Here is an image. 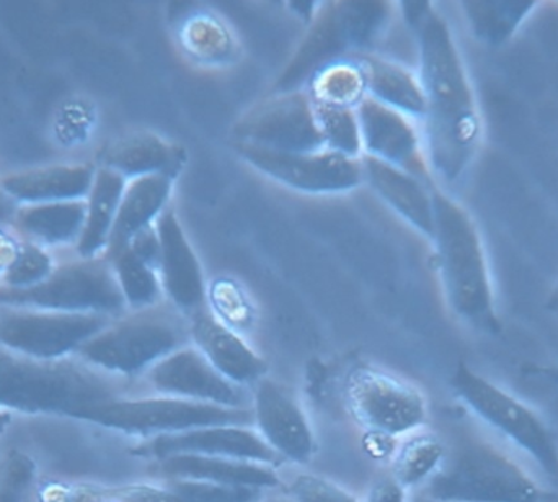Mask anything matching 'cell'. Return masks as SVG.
<instances>
[{
  "mask_svg": "<svg viewBox=\"0 0 558 502\" xmlns=\"http://www.w3.org/2000/svg\"><path fill=\"white\" fill-rule=\"evenodd\" d=\"M405 10L418 41L426 159L433 177L454 183L468 172L481 147V108L445 16L426 2L405 3Z\"/></svg>",
  "mask_w": 558,
  "mask_h": 502,
  "instance_id": "obj_1",
  "label": "cell"
},
{
  "mask_svg": "<svg viewBox=\"0 0 558 502\" xmlns=\"http://www.w3.org/2000/svg\"><path fill=\"white\" fill-rule=\"evenodd\" d=\"M123 396L120 376L77 357L38 360L0 347V409L77 418L84 409Z\"/></svg>",
  "mask_w": 558,
  "mask_h": 502,
  "instance_id": "obj_2",
  "label": "cell"
},
{
  "mask_svg": "<svg viewBox=\"0 0 558 502\" xmlns=\"http://www.w3.org/2000/svg\"><path fill=\"white\" fill-rule=\"evenodd\" d=\"M435 242L439 277L449 307L459 320L482 333L498 336L494 280L487 252L471 213L441 190L433 189Z\"/></svg>",
  "mask_w": 558,
  "mask_h": 502,
  "instance_id": "obj_3",
  "label": "cell"
},
{
  "mask_svg": "<svg viewBox=\"0 0 558 502\" xmlns=\"http://www.w3.org/2000/svg\"><path fill=\"white\" fill-rule=\"evenodd\" d=\"M438 502H546L539 481L497 441L464 432L436 474L418 488Z\"/></svg>",
  "mask_w": 558,
  "mask_h": 502,
  "instance_id": "obj_4",
  "label": "cell"
},
{
  "mask_svg": "<svg viewBox=\"0 0 558 502\" xmlns=\"http://www.w3.org/2000/svg\"><path fill=\"white\" fill-rule=\"evenodd\" d=\"M189 343V323L180 316V311L157 304L114 318L75 357L94 369L123 379L146 373Z\"/></svg>",
  "mask_w": 558,
  "mask_h": 502,
  "instance_id": "obj_5",
  "label": "cell"
},
{
  "mask_svg": "<svg viewBox=\"0 0 558 502\" xmlns=\"http://www.w3.org/2000/svg\"><path fill=\"white\" fill-rule=\"evenodd\" d=\"M451 389L495 438L521 452L541 474L558 480L556 434L531 406L462 362L454 370Z\"/></svg>",
  "mask_w": 558,
  "mask_h": 502,
  "instance_id": "obj_6",
  "label": "cell"
},
{
  "mask_svg": "<svg viewBox=\"0 0 558 502\" xmlns=\"http://www.w3.org/2000/svg\"><path fill=\"white\" fill-rule=\"evenodd\" d=\"M0 307L110 318L128 311L113 265L105 255L58 264L43 284L26 290L0 285Z\"/></svg>",
  "mask_w": 558,
  "mask_h": 502,
  "instance_id": "obj_7",
  "label": "cell"
},
{
  "mask_svg": "<svg viewBox=\"0 0 558 502\" xmlns=\"http://www.w3.org/2000/svg\"><path fill=\"white\" fill-rule=\"evenodd\" d=\"M78 421L92 422L101 428L124 434L156 438L162 434L192 431L209 426L254 425V411L248 408H225L208 403L190 402L173 396L154 398H121L100 403L84 409Z\"/></svg>",
  "mask_w": 558,
  "mask_h": 502,
  "instance_id": "obj_8",
  "label": "cell"
},
{
  "mask_svg": "<svg viewBox=\"0 0 558 502\" xmlns=\"http://www.w3.org/2000/svg\"><path fill=\"white\" fill-rule=\"evenodd\" d=\"M114 318L0 307V347L38 360L74 357Z\"/></svg>",
  "mask_w": 558,
  "mask_h": 502,
  "instance_id": "obj_9",
  "label": "cell"
},
{
  "mask_svg": "<svg viewBox=\"0 0 558 502\" xmlns=\"http://www.w3.org/2000/svg\"><path fill=\"white\" fill-rule=\"evenodd\" d=\"M347 402L354 419L377 434L402 435L425 425L428 408L415 386L371 366L353 367L347 376Z\"/></svg>",
  "mask_w": 558,
  "mask_h": 502,
  "instance_id": "obj_10",
  "label": "cell"
},
{
  "mask_svg": "<svg viewBox=\"0 0 558 502\" xmlns=\"http://www.w3.org/2000/svg\"><path fill=\"white\" fill-rule=\"evenodd\" d=\"M235 150L252 167L298 192L341 193L363 182L361 157L353 159L328 150L278 153L245 143L235 144Z\"/></svg>",
  "mask_w": 558,
  "mask_h": 502,
  "instance_id": "obj_11",
  "label": "cell"
},
{
  "mask_svg": "<svg viewBox=\"0 0 558 502\" xmlns=\"http://www.w3.org/2000/svg\"><path fill=\"white\" fill-rule=\"evenodd\" d=\"M238 143L278 153H314L325 150L315 104L307 91L281 95L252 108L235 127Z\"/></svg>",
  "mask_w": 558,
  "mask_h": 502,
  "instance_id": "obj_12",
  "label": "cell"
},
{
  "mask_svg": "<svg viewBox=\"0 0 558 502\" xmlns=\"http://www.w3.org/2000/svg\"><path fill=\"white\" fill-rule=\"evenodd\" d=\"M363 154L405 170L433 187L425 143L413 118L367 97L356 108Z\"/></svg>",
  "mask_w": 558,
  "mask_h": 502,
  "instance_id": "obj_13",
  "label": "cell"
},
{
  "mask_svg": "<svg viewBox=\"0 0 558 502\" xmlns=\"http://www.w3.org/2000/svg\"><path fill=\"white\" fill-rule=\"evenodd\" d=\"M386 7L383 3H341L331 7L330 13L318 23L304 49L295 59L294 71L288 72L282 81L295 82L301 74H311V69L333 59L343 58L347 49L366 48L383 26ZM291 68V69H292ZM312 71V72H314Z\"/></svg>",
  "mask_w": 558,
  "mask_h": 502,
  "instance_id": "obj_14",
  "label": "cell"
},
{
  "mask_svg": "<svg viewBox=\"0 0 558 502\" xmlns=\"http://www.w3.org/2000/svg\"><path fill=\"white\" fill-rule=\"evenodd\" d=\"M147 382L159 395L225 408H247L242 386L229 382L195 346H185L150 367Z\"/></svg>",
  "mask_w": 558,
  "mask_h": 502,
  "instance_id": "obj_15",
  "label": "cell"
},
{
  "mask_svg": "<svg viewBox=\"0 0 558 502\" xmlns=\"http://www.w3.org/2000/svg\"><path fill=\"white\" fill-rule=\"evenodd\" d=\"M137 452L157 461L170 455L192 454L255 462L268 467L282 462L264 438L248 426H209L177 434L156 435L141 445Z\"/></svg>",
  "mask_w": 558,
  "mask_h": 502,
  "instance_id": "obj_16",
  "label": "cell"
},
{
  "mask_svg": "<svg viewBox=\"0 0 558 502\" xmlns=\"http://www.w3.org/2000/svg\"><path fill=\"white\" fill-rule=\"evenodd\" d=\"M258 434L282 461L305 464L314 454V434L298 399L274 380L262 379L254 396Z\"/></svg>",
  "mask_w": 558,
  "mask_h": 502,
  "instance_id": "obj_17",
  "label": "cell"
},
{
  "mask_svg": "<svg viewBox=\"0 0 558 502\" xmlns=\"http://www.w3.org/2000/svg\"><path fill=\"white\" fill-rule=\"evenodd\" d=\"M160 241L159 272L163 295L180 313L192 314L205 307L206 284L202 264L177 218L167 206L156 222Z\"/></svg>",
  "mask_w": 558,
  "mask_h": 502,
  "instance_id": "obj_18",
  "label": "cell"
},
{
  "mask_svg": "<svg viewBox=\"0 0 558 502\" xmlns=\"http://www.w3.org/2000/svg\"><path fill=\"white\" fill-rule=\"evenodd\" d=\"M190 340L229 382L254 385L267 373V363L215 311L203 307L190 314Z\"/></svg>",
  "mask_w": 558,
  "mask_h": 502,
  "instance_id": "obj_19",
  "label": "cell"
},
{
  "mask_svg": "<svg viewBox=\"0 0 558 502\" xmlns=\"http://www.w3.org/2000/svg\"><path fill=\"white\" fill-rule=\"evenodd\" d=\"M92 164H52L7 174L0 179V192L16 205L74 202L87 199L95 179Z\"/></svg>",
  "mask_w": 558,
  "mask_h": 502,
  "instance_id": "obj_20",
  "label": "cell"
},
{
  "mask_svg": "<svg viewBox=\"0 0 558 502\" xmlns=\"http://www.w3.org/2000/svg\"><path fill=\"white\" fill-rule=\"evenodd\" d=\"M363 180L374 192L399 213L416 231L433 239L435 231V210H433V189L416 177L410 176L399 167L363 154Z\"/></svg>",
  "mask_w": 558,
  "mask_h": 502,
  "instance_id": "obj_21",
  "label": "cell"
},
{
  "mask_svg": "<svg viewBox=\"0 0 558 502\" xmlns=\"http://www.w3.org/2000/svg\"><path fill=\"white\" fill-rule=\"evenodd\" d=\"M186 153L154 133H134L120 138L101 153V167L114 170L126 180L144 176H169L182 172Z\"/></svg>",
  "mask_w": 558,
  "mask_h": 502,
  "instance_id": "obj_22",
  "label": "cell"
},
{
  "mask_svg": "<svg viewBox=\"0 0 558 502\" xmlns=\"http://www.w3.org/2000/svg\"><path fill=\"white\" fill-rule=\"evenodd\" d=\"M172 186L173 179L169 176H144L128 180L105 258L123 251L134 236L156 225L169 205Z\"/></svg>",
  "mask_w": 558,
  "mask_h": 502,
  "instance_id": "obj_23",
  "label": "cell"
},
{
  "mask_svg": "<svg viewBox=\"0 0 558 502\" xmlns=\"http://www.w3.org/2000/svg\"><path fill=\"white\" fill-rule=\"evenodd\" d=\"M160 471L170 480L209 481L231 487L277 488L279 480L274 467L234 458L179 454L159 461Z\"/></svg>",
  "mask_w": 558,
  "mask_h": 502,
  "instance_id": "obj_24",
  "label": "cell"
},
{
  "mask_svg": "<svg viewBox=\"0 0 558 502\" xmlns=\"http://www.w3.org/2000/svg\"><path fill=\"white\" fill-rule=\"evenodd\" d=\"M126 183L128 180L114 170L98 167L90 192L85 199L84 229L75 244L78 258H104Z\"/></svg>",
  "mask_w": 558,
  "mask_h": 502,
  "instance_id": "obj_25",
  "label": "cell"
},
{
  "mask_svg": "<svg viewBox=\"0 0 558 502\" xmlns=\"http://www.w3.org/2000/svg\"><path fill=\"white\" fill-rule=\"evenodd\" d=\"M85 223V200L22 205L13 215L20 238L46 249L75 246Z\"/></svg>",
  "mask_w": 558,
  "mask_h": 502,
  "instance_id": "obj_26",
  "label": "cell"
},
{
  "mask_svg": "<svg viewBox=\"0 0 558 502\" xmlns=\"http://www.w3.org/2000/svg\"><path fill=\"white\" fill-rule=\"evenodd\" d=\"M364 69L367 84V97L402 111L413 120H423L426 101L422 82L405 65L379 56L357 55Z\"/></svg>",
  "mask_w": 558,
  "mask_h": 502,
  "instance_id": "obj_27",
  "label": "cell"
},
{
  "mask_svg": "<svg viewBox=\"0 0 558 502\" xmlns=\"http://www.w3.org/2000/svg\"><path fill=\"white\" fill-rule=\"evenodd\" d=\"M307 94L314 104L354 108L367 98L366 75L356 56H343L325 62L308 77Z\"/></svg>",
  "mask_w": 558,
  "mask_h": 502,
  "instance_id": "obj_28",
  "label": "cell"
},
{
  "mask_svg": "<svg viewBox=\"0 0 558 502\" xmlns=\"http://www.w3.org/2000/svg\"><path fill=\"white\" fill-rule=\"evenodd\" d=\"M537 5L534 0H478L462 2V10L475 38L500 48L517 35Z\"/></svg>",
  "mask_w": 558,
  "mask_h": 502,
  "instance_id": "obj_29",
  "label": "cell"
},
{
  "mask_svg": "<svg viewBox=\"0 0 558 502\" xmlns=\"http://www.w3.org/2000/svg\"><path fill=\"white\" fill-rule=\"evenodd\" d=\"M39 502H190L172 488L133 487L104 488L95 485L46 483L35 487Z\"/></svg>",
  "mask_w": 558,
  "mask_h": 502,
  "instance_id": "obj_30",
  "label": "cell"
},
{
  "mask_svg": "<svg viewBox=\"0 0 558 502\" xmlns=\"http://www.w3.org/2000/svg\"><path fill=\"white\" fill-rule=\"evenodd\" d=\"M107 259L113 265L128 310L141 311L160 304L163 290L156 267L146 264L128 248Z\"/></svg>",
  "mask_w": 558,
  "mask_h": 502,
  "instance_id": "obj_31",
  "label": "cell"
},
{
  "mask_svg": "<svg viewBox=\"0 0 558 502\" xmlns=\"http://www.w3.org/2000/svg\"><path fill=\"white\" fill-rule=\"evenodd\" d=\"M446 444L435 435H416L397 454L392 477L407 490H418L441 467Z\"/></svg>",
  "mask_w": 558,
  "mask_h": 502,
  "instance_id": "obj_32",
  "label": "cell"
},
{
  "mask_svg": "<svg viewBox=\"0 0 558 502\" xmlns=\"http://www.w3.org/2000/svg\"><path fill=\"white\" fill-rule=\"evenodd\" d=\"M180 36L190 56L209 64L228 62L235 52L231 33L211 15H196L186 20Z\"/></svg>",
  "mask_w": 558,
  "mask_h": 502,
  "instance_id": "obj_33",
  "label": "cell"
},
{
  "mask_svg": "<svg viewBox=\"0 0 558 502\" xmlns=\"http://www.w3.org/2000/svg\"><path fill=\"white\" fill-rule=\"evenodd\" d=\"M318 130L324 140L325 150L341 156L360 159L363 156L360 120L354 108L327 107L315 104Z\"/></svg>",
  "mask_w": 558,
  "mask_h": 502,
  "instance_id": "obj_34",
  "label": "cell"
},
{
  "mask_svg": "<svg viewBox=\"0 0 558 502\" xmlns=\"http://www.w3.org/2000/svg\"><path fill=\"white\" fill-rule=\"evenodd\" d=\"M56 265L49 249L22 238L15 258L0 277V285L15 290L36 287L54 272Z\"/></svg>",
  "mask_w": 558,
  "mask_h": 502,
  "instance_id": "obj_35",
  "label": "cell"
},
{
  "mask_svg": "<svg viewBox=\"0 0 558 502\" xmlns=\"http://www.w3.org/2000/svg\"><path fill=\"white\" fill-rule=\"evenodd\" d=\"M35 461L25 452L10 451L0 461V502H26L36 487Z\"/></svg>",
  "mask_w": 558,
  "mask_h": 502,
  "instance_id": "obj_36",
  "label": "cell"
},
{
  "mask_svg": "<svg viewBox=\"0 0 558 502\" xmlns=\"http://www.w3.org/2000/svg\"><path fill=\"white\" fill-rule=\"evenodd\" d=\"M169 487L190 502H254L262 498V490L209 481L170 480Z\"/></svg>",
  "mask_w": 558,
  "mask_h": 502,
  "instance_id": "obj_37",
  "label": "cell"
},
{
  "mask_svg": "<svg viewBox=\"0 0 558 502\" xmlns=\"http://www.w3.org/2000/svg\"><path fill=\"white\" fill-rule=\"evenodd\" d=\"M289 498L294 502H360L343 488L315 475H299L289 487Z\"/></svg>",
  "mask_w": 558,
  "mask_h": 502,
  "instance_id": "obj_38",
  "label": "cell"
},
{
  "mask_svg": "<svg viewBox=\"0 0 558 502\" xmlns=\"http://www.w3.org/2000/svg\"><path fill=\"white\" fill-rule=\"evenodd\" d=\"M128 249L133 251L137 258L143 259L146 264L153 265L156 268L159 267L160 241L156 225L134 236L130 244H128Z\"/></svg>",
  "mask_w": 558,
  "mask_h": 502,
  "instance_id": "obj_39",
  "label": "cell"
},
{
  "mask_svg": "<svg viewBox=\"0 0 558 502\" xmlns=\"http://www.w3.org/2000/svg\"><path fill=\"white\" fill-rule=\"evenodd\" d=\"M366 502H409V494L396 478H383L371 488Z\"/></svg>",
  "mask_w": 558,
  "mask_h": 502,
  "instance_id": "obj_40",
  "label": "cell"
},
{
  "mask_svg": "<svg viewBox=\"0 0 558 502\" xmlns=\"http://www.w3.org/2000/svg\"><path fill=\"white\" fill-rule=\"evenodd\" d=\"M20 242H22L20 236L13 235L12 231L0 226V277L15 258Z\"/></svg>",
  "mask_w": 558,
  "mask_h": 502,
  "instance_id": "obj_41",
  "label": "cell"
},
{
  "mask_svg": "<svg viewBox=\"0 0 558 502\" xmlns=\"http://www.w3.org/2000/svg\"><path fill=\"white\" fill-rule=\"evenodd\" d=\"M546 304L550 311H556V313H558V280L556 287H554L553 291H550L549 300H547Z\"/></svg>",
  "mask_w": 558,
  "mask_h": 502,
  "instance_id": "obj_42",
  "label": "cell"
},
{
  "mask_svg": "<svg viewBox=\"0 0 558 502\" xmlns=\"http://www.w3.org/2000/svg\"><path fill=\"white\" fill-rule=\"evenodd\" d=\"M10 422H12V413L3 411V409H0V435L5 432V429L9 428Z\"/></svg>",
  "mask_w": 558,
  "mask_h": 502,
  "instance_id": "obj_43",
  "label": "cell"
},
{
  "mask_svg": "<svg viewBox=\"0 0 558 502\" xmlns=\"http://www.w3.org/2000/svg\"><path fill=\"white\" fill-rule=\"evenodd\" d=\"M254 502H294L291 500V498H286V497H270V498H265V500H262V498H258L257 501H254Z\"/></svg>",
  "mask_w": 558,
  "mask_h": 502,
  "instance_id": "obj_44",
  "label": "cell"
},
{
  "mask_svg": "<svg viewBox=\"0 0 558 502\" xmlns=\"http://www.w3.org/2000/svg\"><path fill=\"white\" fill-rule=\"evenodd\" d=\"M26 502H39L38 500H36L35 490H33V493L29 494L28 501Z\"/></svg>",
  "mask_w": 558,
  "mask_h": 502,
  "instance_id": "obj_45",
  "label": "cell"
}]
</instances>
